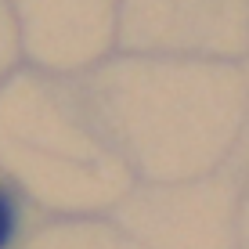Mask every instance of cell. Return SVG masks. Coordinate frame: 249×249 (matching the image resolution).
<instances>
[{"mask_svg":"<svg viewBox=\"0 0 249 249\" xmlns=\"http://www.w3.org/2000/svg\"><path fill=\"white\" fill-rule=\"evenodd\" d=\"M11 235H15V206H11V199H7L4 192H0V249L11 242Z\"/></svg>","mask_w":249,"mask_h":249,"instance_id":"6da1fadb","label":"cell"}]
</instances>
